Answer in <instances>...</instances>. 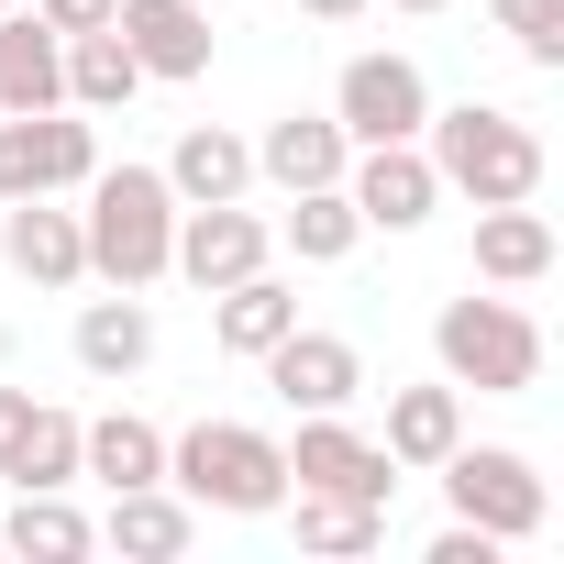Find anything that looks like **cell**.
<instances>
[{"mask_svg": "<svg viewBox=\"0 0 564 564\" xmlns=\"http://www.w3.org/2000/svg\"><path fill=\"white\" fill-rule=\"evenodd\" d=\"M100 542L111 553H133V564H177L188 542H199V509L155 476V487H111V520H100Z\"/></svg>", "mask_w": 564, "mask_h": 564, "instance_id": "9a60e30c", "label": "cell"}, {"mask_svg": "<svg viewBox=\"0 0 564 564\" xmlns=\"http://www.w3.org/2000/svg\"><path fill=\"white\" fill-rule=\"evenodd\" d=\"M476 276H487V289H531V276H553V221L531 199L476 210Z\"/></svg>", "mask_w": 564, "mask_h": 564, "instance_id": "d6986e66", "label": "cell"}, {"mask_svg": "<svg viewBox=\"0 0 564 564\" xmlns=\"http://www.w3.org/2000/svg\"><path fill=\"white\" fill-rule=\"evenodd\" d=\"M399 12H443V0H399Z\"/></svg>", "mask_w": 564, "mask_h": 564, "instance_id": "1f68e13d", "label": "cell"}, {"mask_svg": "<svg viewBox=\"0 0 564 564\" xmlns=\"http://www.w3.org/2000/svg\"><path fill=\"white\" fill-rule=\"evenodd\" d=\"M254 366H265V388L289 399V410H355L366 399V355L344 333H276Z\"/></svg>", "mask_w": 564, "mask_h": 564, "instance_id": "8fae6325", "label": "cell"}, {"mask_svg": "<svg viewBox=\"0 0 564 564\" xmlns=\"http://www.w3.org/2000/svg\"><path fill=\"white\" fill-rule=\"evenodd\" d=\"M498 34L531 56V67H564V0H487Z\"/></svg>", "mask_w": 564, "mask_h": 564, "instance_id": "83f0119b", "label": "cell"}, {"mask_svg": "<svg viewBox=\"0 0 564 564\" xmlns=\"http://www.w3.org/2000/svg\"><path fill=\"white\" fill-rule=\"evenodd\" d=\"M78 232H89V276H111V289H155L166 276V243H177V188L166 166H89L78 188Z\"/></svg>", "mask_w": 564, "mask_h": 564, "instance_id": "6da1fadb", "label": "cell"}, {"mask_svg": "<svg viewBox=\"0 0 564 564\" xmlns=\"http://www.w3.org/2000/svg\"><path fill=\"white\" fill-rule=\"evenodd\" d=\"M265 254H276V232H265L243 199H199V210H177L166 276H188V289H232V276H254Z\"/></svg>", "mask_w": 564, "mask_h": 564, "instance_id": "9c48e42d", "label": "cell"}, {"mask_svg": "<svg viewBox=\"0 0 564 564\" xmlns=\"http://www.w3.org/2000/svg\"><path fill=\"white\" fill-rule=\"evenodd\" d=\"M333 122H344L355 144H421V122H432V78H421L410 56H344V78H333Z\"/></svg>", "mask_w": 564, "mask_h": 564, "instance_id": "52a82bcc", "label": "cell"}, {"mask_svg": "<svg viewBox=\"0 0 564 564\" xmlns=\"http://www.w3.org/2000/svg\"><path fill=\"white\" fill-rule=\"evenodd\" d=\"M344 166H355V133L333 111H276L265 144H254V177L265 188H344Z\"/></svg>", "mask_w": 564, "mask_h": 564, "instance_id": "5bb4252c", "label": "cell"}, {"mask_svg": "<svg viewBox=\"0 0 564 564\" xmlns=\"http://www.w3.org/2000/svg\"><path fill=\"white\" fill-rule=\"evenodd\" d=\"M276 243H289L300 265H344V254L366 243V221H355L344 188H289V221H276Z\"/></svg>", "mask_w": 564, "mask_h": 564, "instance_id": "cb8c5ba5", "label": "cell"}, {"mask_svg": "<svg viewBox=\"0 0 564 564\" xmlns=\"http://www.w3.org/2000/svg\"><path fill=\"white\" fill-rule=\"evenodd\" d=\"M344 199H355V221H366V232H421V221L443 210V177H432V155H421V144H355Z\"/></svg>", "mask_w": 564, "mask_h": 564, "instance_id": "30bf717a", "label": "cell"}, {"mask_svg": "<svg viewBox=\"0 0 564 564\" xmlns=\"http://www.w3.org/2000/svg\"><path fill=\"white\" fill-rule=\"evenodd\" d=\"M300 12H311V23H355V12H366V0H300Z\"/></svg>", "mask_w": 564, "mask_h": 564, "instance_id": "4dcf8cb0", "label": "cell"}, {"mask_svg": "<svg viewBox=\"0 0 564 564\" xmlns=\"http://www.w3.org/2000/svg\"><path fill=\"white\" fill-rule=\"evenodd\" d=\"M289 487H333V498H366V509H388V498H399V465H388V443H366L344 410H300Z\"/></svg>", "mask_w": 564, "mask_h": 564, "instance_id": "ba28073f", "label": "cell"}, {"mask_svg": "<svg viewBox=\"0 0 564 564\" xmlns=\"http://www.w3.org/2000/svg\"><path fill=\"white\" fill-rule=\"evenodd\" d=\"M67 344H78L89 377H144V366H155V311H144L133 289H122V300H89Z\"/></svg>", "mask_w": 564, "mask_h": 564, "instance_id": "44dd1931", "label": "cell"}, {"mask_svg": "<svg viewBox=\"0 0 564 564\" xmlns=\"http://www.w3.org/2000/svg\"><path fill=\"white\" fill-rule=\"evenodd\" d=\"M78 476H100V487H155V476H166V432L133 421V410H100V421H78Z\"/></svg>", "mask_w": 564, "mask_h": 564, "instance_id": "7402d4cb", "label": "cell"}, {"mask_svg": "<svg viewBox=\"0 0 564 564\" xmlns=\"http://www.w3.org/2000/svg\"><path fill=\"white\" fill-rule=\"evenodd\" d=\"M144 89V67H133V45L100 23V34H67V111H122Z\"/></svg>", "mask_w": 564, "mask_h": 564, "instance_id": "d4e9b609", "label": "cell"}, {"mask_svg": "<svg viewBox=\"0 0 564 564\" xmlns=\"http://www.w3.org/2000/svg\"><path fill=\"white\" fill-rule=\"evenodd\" d=\"M0 254H12L23 289H78L89 276V232L56 199H0Z\"/></svg>", "mask_w": 564, "mask_h": 564, "instance_id": "4fadbf2b", "label": "cell"}, {"mask_svg": "<svg viewBox=\"0 0 564 564\" xmlns=\"http://www.w3.org/2000/svg\"><path fill=\"white\" fill-rule=\"evenodd\" d=\"M421 155H432V177H443V188H465L476 210H498V199H531V188H542V133H531L520 111H487V100L432 111V122H421Z\"/></svg>", "mask_w": 564, "mask_h": 564, "instance_id": "3957f363", "label": "cell"}, {"mask_svg": "<svg viewBox=\"0 0 564 564\" xmlns=\"http://www.w3.org/2000/svg\"><path fill=\"white\" fill-rule=\"evenodd\" d=\"M166 487L188 509H232V520H265L289 509V443L254 432V421H199L166 443Z\"/></svg>", "mask_w": 564, "mask_h": 564, "instance_id": "7a4b0ae2", "label": "cell"}, {"mask_svg": "<svg viewBox=\"0 0 564 564\" xmlns=\"http://www.w3.org/2000/svg\"><path fill=\"white\" fill-rule=\"evenodd\" d=\"M289 498H300V553L355 564V553L388 542V509H366V498H333V487H289Z\"/></svg>", "mask_w": 564, "mask_h": 564, "instance_id": "484cf974", "label": "cell"}, {"mask_svg": "<svg viewBox=\"0 0 564 564\" xmlns=\"http://www.w3.org/2000/svg\"><path fill=\"white\" fill-rule=\"evenodd\" d=\"M166 188H177V210H199V199H243V188H254V144L221 133V122H188L177 155H166Z\"/></svg>", "mask_w": 564, "mask_h": 564, "instance_id": "ffe728a7", "label": "cell"}, {"mask_svg": "<svg viewBox=\"0 0 564 564\" xmlns=\"http://www.w3.org/2000/svg\"><path fill=\"white\" fill-rule=\"evenodd\" d=\"M100 531L67 509V487H23L12 498V520H0V553H34V564H78Z\"/></svg>", "mask_w": 564, "mask_h": 564, "instance_id": "603a6c76", "label": "cell"}, {"mask_svg": "<svg viewBox=\"0 0 564 564\" xmlns=\"http://www.w3.org/2000/svg\"><path fill=\"white\" fill-rule=\"evenodd\" d=\"M276 333H300V289H289V276L254 265V276H232V289H210V344H221V355L254 366Z\"/></svg>", "mask_w": 564, "mask_h": 564, "instance_id": "2e32d148", "label": "cell"}, {"mask_svg": "<svg viewBox=\"0 0 564 564\" xmlns=\"http://www.w3.org/2000/svg\"><path fill=\"white\" fill-rule=\"evenodd\" d=\"M100 166V133L56 100V111H0V199H67L89 188Z\"/></svg>", "mask_w": 564, "mask_h": 564, "instance_id": "8992f818", "label": "cell"}, {"mask_svg": "<svg viewBox=\"0 0 564 564\" xmlns=\"http://www.w3.org/2000/svg\"><path fill=\"white\" fill-rule=\"evenodd\" d=\"M34 23H45V34H100L111 0H34Z\"/></svg>", "mask_w": 564, "mask_h": 564, "instance_id": "f1b7e54d", "label": "cell"}, {"mask_svg": "<svg viewBox=\"0 0 564 564\" xmlns=\"http://www.w3.org/2000/svg\"><path fill=\"white\" fill-rule=\"evenodd\" d=\"M0 12H12V0H0Z\"/></svg>", "mask_w": 564, "mask_h": 564, "instance_id": "d6a6232c", "label": "cell"}, {"mask_svg": "<svg viewBox=\"0 0 564 564\" xmlns=\"http://www.w3.org/2000/svg\"><path fill=\"white\" fill-rule=\"evenodd\" d=\"M23 421H34V388H0V465H12V443H23Z\"/></svg>", "mask_w": 564, "mask_h": 564, "instance_id": "f546056e", "label": "cell"}, {"mask_svg": "<svg viewBox=\"0 0 564 564\" xmlns=\"http://www.w3.org/2000/svg\"><path fill=\"white\" fill-rule=\"evenodd\" d=\"M432 476H443L454 520H476V531H498V542H531V531L553 520V487H542V465H531V454H509V443H454Z\"/></svg>", "mask_w": 564, "mask_h": 564, "instance_id": "5b68a950", "label": "cell"}, {"mask_svg": "<svg viewBox=\"0 0 564 564\" xmlns=\"http://www.w3.org/2000/svg\"><path fill=\"white\" fill-rule=\"evenodd\" d=\"M432 355H443V377L476 388V399H531V388H542V322H531L520 300H443Z\"/></svg>", "mask_w": 564, "mask_h": 564, "instance_id": "277c9868", "label": "cell"}, {"mask_svg": "<svg viewBox=\"0 0 564 564\" xmlns=\"http://www.w3.org/2000/svg\"><path fill=\"white\" fill-rule=\"evenodd\" d=\"M111 34L144 78H210V0H111Z\"/></svg>", "mask_w": 564, "mask_h": 564, "instance_id": "7c38bea8", "label": "cell"}, {"mask_svg": "<svg viewBox=\"0 0 564 564\" xmlns=\"http://www.w3.org/2000/svg\"><path fill=\"white\" fill-rule=\"evenodd\" d=\"M454 443H465V388H454V377L388 399V465H399V476H432Z\"/></svg>", "mask_w": 564, "mask_h": 564, "instance_id": "e0dca14e", "label": "cell"}, {"mask_svg": "<svg viewBox=\"0 0 564 564\" xmlns=\"http://www.w3.org/2000/svg\"><path fill=\"white\" fill-rule=\"evenodd\" d=\"M0 476H12V487H78V410H34Z\"/></svg>", "mask_w": 564, "mask_h": 564, "instance_id": "4316f807", "label": "cell"}, {"mask_svg": "<svg viewBox=\"0 0 564 564\" xmlns=\"http://www.w3.org/2000/svg\"><path fill=\"white\" fill-rule=\"evenodd\" d=\"M67 100V34H45L23 0L0 12V111H56Z\"/></svg>", "mask_w": 564, "mask_h": 564, "instance_id": "ac0fdd59", "label": "cell"}]
</instances>
